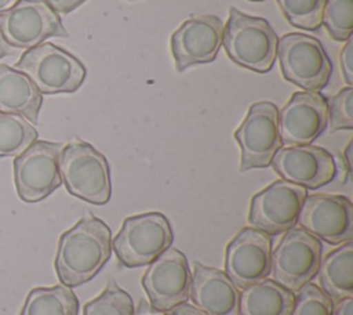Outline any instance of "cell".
Here are the masks:
<instances>
[{"label":"cell","mask_w":353,"mask_h":315,"mask_svg":"<svg viewBox=\"0 0 353 315\" xmlns=\"http://www.w3.org/2000/svg\"><path fill=\"white\" fill-rule=\"evenodd\" d=\"M110 254L109 227L88 213L61 235L54 261L57 276L65 286H80L103 268Z\"/></svg>","instance_id":"obj_1"},{"label":"cell","mask_w":353,"mask_h":315,"mask_svg":"<svg viewBox=\"0 0 353 315\" xmlns=\"http://www.w3.org/2000/svg\"><path fill=\"white\" fill-rule=\"evenodd\" d=\"M277 44L279 37L265 18L229 8L222 46L234 64L258 73L269 72L277 57Z\"/></svg>","instance_id":"obj_2"},{"label":"cell","mask_w":353,"mask_h":315,"mask_svg":"<svg viewBox=\"0 0 353 315\" xmlns=\"http://www.w3.org/2000/svg\"><path fill=\"white\" fill-rule=\"evenodd\" d=\"M59 174L68 192L91 204H106L112 195L106 158L85 141H72L62 148Z\"/></svg>","instance_id":"obj_3"},{"label":"cell","mask_w":353,"mask_h":315,"mask_svg":"<svg viewBox=\"0 0 353 315\" xmlns=\"http://www.w3.org/2000/svg\"><path fill=\"white\" fill-rule=\"evenodd\" d=\"M168 218L159 211L130 216L112 239L119 261L128 268L150 264L172 243Z\"/></svg>","instance_id":"obj_4"},{"label":"cell","mask_w":353,"mask_h":315,"mask_svg":"<svg viewBox=\"0 0 353 315\" xmlns=\"http://www.w3.org/2000/svg\"><path fill=\"white\" fill-rule=\"evenodd\" d=\"M15 69L23 72L41 94L74 93L87 73L74 55L52 43H41L26 50Z\"/></svg>","instance_id":"obj_5"},{"label":"cell","mask_w":353,"mask_h":315,"mask_svg":"<svg viewBox=\"0 0 353 315\" xmlns=\"http://www.w3.org/2000/svg\"><path fill=\"white\" fill-rule=\"evenodd\" d=\"M277 57L285 80L306 91H317L327 86L332 64L316 37L287 33L279 40Z\"/></svg>","instance_id":"obj_6"},{"label":"cell","mask_w":353,"mask_h":315,"mask_svg":"<svg viewBox=\"0 0 353 315\" xmlns=\"http://www.w3.org/2000/svg\"><path fill=\"white\" fill-rule=\"evenodd\" d=\"M321 251L320 239L303 228L285 231L279 245L272 249L270 275L273 280L291 292L299 290L319 272Z\"/></svg>","instance_id":"obj_7"},{"label":"cell","mask_w":353,"mask_h":315,"mask_svg":"<svg viewBox=\"0 0 353 315\" xmlns=\"http://www.w3.org/2000/svg\"><path fill=\"white\" fill-rule=\"evenodd\" d=\"M63 145L36 140L14 159V182L21 200L36 203L61 187L59 158Z\"/></svg>","instance_id":"obj_8"},{"label":"cell","mask_w":353,"mask_h":315,"mask_svg":"<svg viewBox=\"0 0 353 315\" xmlns=\"http://www.w3.org/2000/svg\"><path fill=\"white\" fill-rule=\"evenodd\" d=\"M240 145V171L268 167L283 146L279 127V108L269 101L250 106L247 116L234 131Z\"/></svg>","instance_id":"obj_9"},{"label":"cell","mask_w":353,"mask_h":315,"mask_svg":"<svg viewBox=\"0 0 353 315\" xmlns=\"http://www.w3.org/2000/svg\"><path fill=\"white\" fill-rule=\"evenodd\" d=\"M0 33L11 47L32 48L48 37H68L69 33L44 0H18L0 12Z\"/></svg>","instance_id":"obj_10"},{"label":"cell","mask_w":353,"mask_h":315,"mask_svg":"<svg viewBox=\"0 0 353 315\" xmlns=\"http://www.w3.org/2000/svg\"><path fill=\"white\" fill-rule=\"evenodd\" d=\"M306 196V188L276 180L251 198L248 221L269 236L283 233L296 225Z\"/></svg>","instance_id":"obj_11"},{"label":"cell","mask_w":353,"mask_h":315,"mask_svg":"<svg viewBox=\"0 0 353 315\" xmlns=\"http://www.w3.org/2000/svg\"><path fill=\"white\" fill-rule=\"evenodd\" d=\"M192 271L186 256L174 247L154 258L142 276V286L150 304L161 311L186 303L189 298Z\"/></svg>","instance_id":"obj_12"},{"label":"cell","mask_w":353,"mask_h":315,"mask_svg":"<svg viewBox=\"0 0 353 315\" xmlns=\"http://www.w3.org/2000/svg\"><path fill=\"white\" fill-rule=\"evenodd\" d=\"M272 238L252 227L240 229L226 246L225 274L240 289L270 275Z\"/></svg>","instance_id":"obj_13"},{"label":"cell","mask_w":353,"mask_h":315,"mask_svg":"<svg viewBox=\"0 0 353 315\" xmlns=\"http://www.w3.org/2000/svg\"><path fill=\"white\" fill-rule=\"evenodd\" d=\"M298 222L314 238L330 245H341L353 238V204L342 195H309L305 198Z\"/></svg>","instance_id":"obj_14"},{"label":"cell","mask_w":353,"mask_h":315,"mask_svg":"<svg viewBox=\"0 0 353 315\" xmlns=\"http://www.w3.org/2000/svg\"><path fill=\"white\" fill-rule=\"evenodd\" d=\"M223 36V22L216 15L190 17L172 33L171 52L178 72L215 59Z\"/></svg>","instance_id":"obj_15"},{"label":"cell","mask_w":353,"mask_h":315,"mask_svg":"<svg viewBox=\"0 0 353 315\" xmlns=\"http://www.w3.org/2000/svg\"><path fill=\"white\" fill-rule=\"evenodd\" d=\"M273 170L285 181L309 189L331 182L336 175L332 155L314 145H285L280 148L272 163Z\"/></svg>","instance_id":"obj_16"},{"label":"cell","mask_w":353,"mask_h":315,"mask_svg":"<svg viewBox=\"0 0 353 315\" xmlns=\"http://www.w3.org/2000/svg\"><path fill=\"white\" fill-rule=\"evenodd\" d=\"M327 98L316 91H296L279 111L281 141L309 145L327 127Z\"/></svg>","instance_id":"obj_17"},{"label":"cell","mask_w":353,"mask_h":315,"mask_svg":"<svg viewBox=\"0 0 353 315\" xmlns=\"http://www.w3.org/2000/svg\"><path fill=\"white\" fill-rule=\"evenodd\" d=\"M189 297L207 315H239V287L225 271L194 262Z\"/></svg>","instance_id":"obj_18"},{"label":"cell","mask_w":353,"mask_h":315,"mask_svg":"<svg viewBox=\"0 0 353 315\" xmlns=\"http://www.w3.org/2000/svg\"><path fill=\"white\" fill-rule=\"evenodd\" d=\"M43 94L21 70L0 64V111L25 117L37 124Z\"/></svg>","instance_id":"obj_19"},{"label":"cell","mask_w":353,"mask_h":315,"mask_svg":"<svg viewBox=\"0 0 353 315\" xmlns=\"http://www.w3.org/2000/svg\"><path fill=\"white\" fill-rule=\"evenodd\" d=\"M294 300V292L266 278L240 292L239 315H291Z\"/></svg>","instance_id":"obj_20"},{"label":"cell","mask_w":353,"mask_h":315,"mask_svg":"<svg viewBox=\"0 0 353 315\" xmlns=\"http://www.w3.org/2000/svg\"><path fill=\"white\" fill-rule=\"evenodd\" d=\"M321 290L331 301L353 297V243H342L330 251L320 262Z\"/></svg>","instance_id":"obj_21"},{"label":"cell","mask_w":353,"mask_h":315,"mask_svg":"<svg viewBox=\"0 0 353 315\" xmlns=\"http://www.w3.org/2000/svg\"><path fill=\"white\" fill-rule=\"evenodd\" d=\"M79 298L65 285L34 287L25 300L19 315H77Z\"/></svg>","instance_id":"obj_22"},{"label":"cell","mask_w":353,"mask_h":315,"mask_svg":"<svg viewBox=\"0 0 353 315\" xmlns=\"http://www.w3.org/2000/svg\"><path fill=\"white\" fill-rule=\"evenodd\" d=\"M37 135L34 126L25 117L0 111V158L21 155Z\"/></svg>","instance_id":"obj_23"},{"label":"cell","mask_w":353,"mask_h":315,"mask_svg":"<svg viewBox=\"0 0 353 315\" xmlns=\"http://www.w3.org/2000/svg\"><path fill=\"white\" fill-rule=\"evenodd\" d=\"M131 296L110 279L105 289L88 301L83 308V315H134Z\"/></svg>","instance_id":"obj_24"},{"label":"cell","mask_w":353,"mask_h":315,"mask_svg":"<svg viewBox=\"0 0 353 315\" xmlns=\"http://www.w3.org/2000/svg\"><path fill=\"white\" fill-rule=\"evenodd\" d=\"M287 21L305 30H317L323 25L325 0H276Z\"/></svg>","instance_id":"obj_25"},{"label":"cell","mask_w":353,"mask_h":315,"mask_svg":"<svg viewBox=\"0 0 353 315\" xmlns=\"http://www.w3.org/2000/svg\"><path fill=\"white\" fill-rule=\"evenodd\" d=\"M323 23L336 41H346L353 32V0H325Z\"/></svg>","instance_id":"obj_26"},{"label":"cell","mask_w":353,"mask_h":315,"mask_svg":"<svg viewBox=\"0 0 353 315\" xmlns=\"http://www.w3.org/2000/svg\"><path fill=\"white\" fill-rule=\"evenodd\" d=\"M291 315H332V301L317 285L307 282L296 290Z\"/></svg>","instance_id":"obj_27"},{"label":"cell","mask_w":353,"mask_h":315,"mask_svg":"<svg viewBox=\"0 0 353 315\" xmlns=\"http://www.w3.org/2000/svg\"><path fill=\"white\" fill-rule=\"evenodd\" d=\"M352 99L353 88L352 86H347L338 91L330 101H327V126L331 131L353 128Z\"/></svg>","instance_id":"obj_28"},{"label":"cell","mask_w":353,"mask_h":315,"mask_svg":"<svg viewBox=\"0 0 353 315\" xmlns=\"http://www.w3.org/2000/svg\"><path fill=\"white\" fill-rule=\"evenodd\" d=\"M353 39L349 37L345 41V46L341 50L339 54V64H341V70L345 82L347 86L353 84Z\"/></svg>","instance_id":"obj_29"},{"label":"cell","mask_w":353,"mask_h":315,"mask_svg":"<svg viewBox=\"0 0 353 315\" xmlns=\"http://www.w3.org/2000/svg\"><path fill=\"white\" fill-rule=\"evenodd\" d=\"M57 14H68L81 6L85 0H44Z\"/></svg>","instance_id":"obj_30"},{"label":"cell","mask_w":353,"mask_h":315,"mask_svg":"<svg viewBox=\"0 0 353 315\" xmlns=\"http://www.w3.org/2000/svg\"><path fill=\"white\" fill-rule=\"evenodd\" d=\"M332 315H353V297H343L334 301Z\"/></svg>","instance_id":"obj_31"},{"label":"cell","mask_w":353,"mask_h":315,"mask_svg":"<svg viewBox=\"0 0 353 315\" xmlns=\"http://www.w3.org/2000/svg\"><path fill=\"white\" fill-rule=\"evenodd\" d=\"M167 315H207V314H204L201 309H199L197 307H194L192 304L182 303V304L174 307L172 309H170Z\"/></svg>","instance_id":"obj_32"},{"label":"cell","mask_w":353,"mask_h":315,"mask_svg":"<svg viewBox=\"0 0 353 315\" xmlns=\"http://www.w3.org/2000/svg\"><path fill=\"white\" fill-rule=\"evenodd\" d=\"M134 315H167L165 311L154 308L149 301L139 300L137 308L134 309Z\"/></svg>","instance_id":"obj_33"},{"label":"cell","mask_w":353,"mask_h":315,"mask_svg":"<svg viewBox=\"0 0 353 315\" xmlns=\"http://www.w3.org/2000/svg\"><path fill=\"white\" fill-rule=\"evenodd\" d=\"M350 151H352V141L347 144V146L345 148V152H343V156H345V166H346V173H347V174H350V171H352Z\"/></svg>","instance_id":"obj_34"},{"label":"cell","mask_w":353,"mask_h":315,"mask_svg":"<svg viewBox=\"0 0 353 315\" xmlns=\"http://www.w3.org/2000/svg\"><path fill=\"white\" fill-rule=\"evenodd\" d=\"M8 54H11V46H8V43L3 39V36L0 33V58L6 57Z\"/></svg>","instance_id":"obj_35"},{"label":"cell","mask_w":353,"mask_h":315,"mask_svg":"<svg viewBox=\"0 0 353 315\" xmlns=\"http://www.w3.org/2000/svg\"><path fill=\"white\" fill-rule=\"evenodd\" d=\"M18 0H0V12L11 8Z\"/></svg>","instance_id":"obj_36"},{"label":"cell","mask_w":353,"mask_h":315,"mask_svg":"<svg viewBox=\"0 0 353 315\" xmlns=\"http://www.w3.org/2000/svg\"><path fill=\"white\" fill-rule=\"evenodd\" d=\"M250 1H263V0H250Z\"/></svg>","instance_id":"obj_37"}]
</instances>
